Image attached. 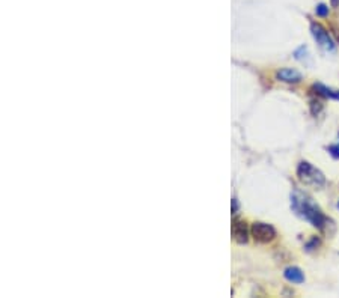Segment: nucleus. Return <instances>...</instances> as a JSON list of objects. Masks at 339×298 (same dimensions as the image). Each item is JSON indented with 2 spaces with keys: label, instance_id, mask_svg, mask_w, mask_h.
Segmentation results:
<instances>
[{
  "label": "nucleus",
  "instance_id": "1",
  "mask_svg": "<svg viewBox=\"0 0 339 298\" xmlns=\"http://www.w3.org/2000/svg\"><path fill=\"white\" fill-rule=\"evenodd\" d=\"M291 203H292V209L300 214L303 218H306L308 221L312 223V226L323 229L327 225V217L321 212V209L311 200L306 198L304 195H301L300 192H294V195L291 196Z\"/></svg>",
  "mask_w": 339,
  "mask_h": 298
},
{
  "label": "nucleus",
  "instance_id": "2",
  "mask_svg": "<svg viewBox=\"0 0 339 298\" xmlns=\"http://www.w3.org/2000/svg\"><path fill=\"white\" fill-rule=\"evenodd\" d=\"M297 176L298 179L306 184V185H315V187H321L326 182V178L323 175L321 170H318L317 167H314L311 163L308 161H301L297 167Z\"/></svg>",
  "mask_w": 339,
  "mask_h": 298
},
{
  "label": "nucleus",
  "instance_id": "3",
  "mask_svg": "<svg viewBox=\"0 0 339 298\" xmlns=\"http://www.w3.org/2000/svg\"><path fill=\"white\" fill-rule=\"evenodd\" d=\"M311 32H312V36L315 38L317 44L326 51H333L335 50V43L332 40V36L329 35V32L318 23H312L311 24Z\"/></svg>",
  "mask_w": 339,
  "mask_h": 298
},
{
  "label": "nucleus",
  "instance_id": "4",
  "mask_svg": "<svg viewBox=\"0 0 339 298\" xmlns=\"http://www.w3.org/2000/svg\"><path fill=\"white\" fill-rule=\"evenodd\" d=\"M252 237L255 241L258 243H268L272 241L275 237H276V231L272 225H267V223H261V221H256L252 225Z\"/></svg>",
  "mask_w": 339,
  "mask_h": 298
},
{
  "label": "nucleus",
  "instance_id": "5",
  "mask_svg": "<svg viewBox=\"0 0 339 298\" xmlns=\"http://www.w3.org/2000/svg\"><path fill=\"white\" fill-rule=\"evenodd\" d=\"M276 79L279 82H285V83H298L303 76L297 71V69H292V68H282L276 72Z\"/></svg>",
  "mask_w": 339,
  "mask_h": 298
},
{
  "label": "nucleus",
  "instance_id": "6",
  "mask_svg": "<svg viewBox=\"0 0 339 298\" xmlns=\"http://www.w3.org/2000/svg\"><path fill=\"white\" fill-rule=\"evenodd\" d=\"M232 237H234V240L237 241V243H247V228H246V223H243L240 220H237V221H234V225H232Z\"/></svg>",
  "mask_w": 339,
  "mask_h": 298
},
{
  "label": "nucleus",
  "instance_id": "7",
  "mask_svg": "<svg viewBox=\"0 0 339 298\" xmlns=\"http://www.w3.org/2000/svg\"><path fill=\"white\" fill-rule=\"evenodd\" d=\"M284 276H285V279H287L288 282H291V283L300 285V283L304 282V274H303V271H301L298 267H288V268L285 270Z\"/></svg>",
  "mask_w": 339,
  "mask_h": 298
},
{
  "label": "nucleus",
  "instance_id": "8",
  "mask_svg": "<svg viewBox=\"0 0 339 298\" xmlns=\"http://www.w3.org/2000/svg\"><path fill=\"white\" fill-rule=\"evenodd\" d=\"M312 89H314L315 94L320 95V97L339 99V91H333V89H330V88H327V86H324V85H321V83H315V85L312 86Z\"/></svg>",
  "mask_w": 339,
  "mask_h": 298
},
{
  "label": "nucleus",
  "instance_id": "9",
  "mask_svg": "<svg viewBox=\"0 0 339 298\" xmlns=\"http://www.w3.org/2000/svg\"><path fill=\"white\" fill-rule=\"evenodd\" d=\"M315 14H317V15H320V17H327V15H329V8H327L324 3H321V5H318V6H317Z\"/></svg>",
  "mask_w": 339,
  "mask_h": 298
},
{
  "label": "nucleus",
  "instance_id": "10",
  "mask_svg": "<svg viewBox=\"0 0 339 298\" xmlns=\"http://www.w3.org/2000/svg\"><path fill=\"white\" fill-rule=\"evenodd\" d=\"M329 152H330V155L333 157V158H339V142L336 145H332V146H329Z\"/></svg>",
  "mask_w": 339,
  "mask_h": 298
},
{
  "label": "nucleus",
  "instance_id": "11",
  "mask_svg": "<svg viewBox=\"0 0 339 298\" xmlns=\"http://www.w3.org/2000/svg\"><path fill=\"white\" fill-rule=\"evenodd\" d=\"M239 209V203H237V199H232V212H237Z\"/></svg>",
  "mask_w": 339,
  "mask_h": 298
},
{
  "label": "nucleus",
  "instance_id": "12",
  "mask_svg": "<svg viewBox=\"0 0 339 298\" xmlns=\"http://www.w3.org/2000/svg\"><path fill=\"white\" fill-rule=\"evenodd\" d=\"M332 5H333V6H338L339 0H332Z\"/></svg>",
  "mask_w": 339,
  "mask_h": 298
},
{
  "label": "nucleus",
  "instance_id": "13",
  "mask_svg": "<svg viewBox=\"0 0 339 298\" xmlns=\"http://www.w3.org/2000/svg\"><path fill=\"white\" fill-rule=\"evenodd\" d=\"M338 209H339V202H338Z\"/></svg>",
  "mask_w": 339,
  "mask_h": 298
}]
</instances>
